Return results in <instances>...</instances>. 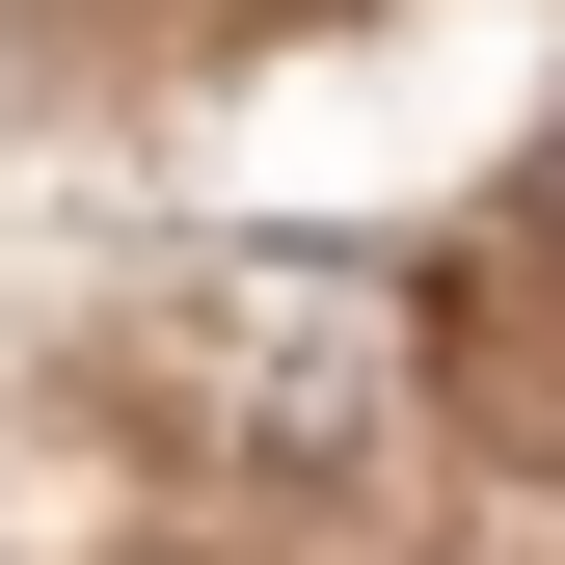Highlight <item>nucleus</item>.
<instances>
[{
    "mask_svg": "<svg viewBox=\"0 0 565 565\" xmlns=\"http://www.w3.org/2000/svg\"><path fill=\"white\" fill-rule=\"evenodd\" d=\"M539 269H565V135H539Z\"/></svg>",
    "mask_w": 565,
    "mask_h": 565,
    "instance_id": "1",
    "label": "nucleus"
}]
</instances>
